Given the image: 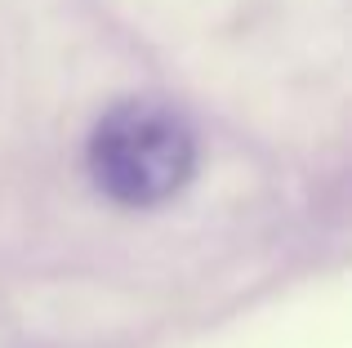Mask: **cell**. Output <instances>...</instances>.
I'll return each instance as SVG.
<instances>
[{"instance_id": "cell-1", "label": "cell", "mask_w": 352, "mask_h": 348, "mask_svg": "<svg viewBox=\"0 0 352 348\" xmlns=\"http://www.w3.org/2000/svg\"><path fill=\"white\" fill-rule=\"evenodd\" d=\"M85 166L107 201L147 210L188 188L197 170V134L188 116L161 98H120L89 130Z\"/></svg>"}]
</instances>
